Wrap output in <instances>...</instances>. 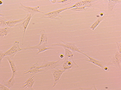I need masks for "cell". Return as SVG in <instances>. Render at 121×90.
<instances>
[{
    "label": "cell",
    "instance_id": "5b68a950",
    "mask_svg": "<svg viewBox=\"0 0 121 90\" xmlns=\"http://www.w3.org/2000/svg\"><path fill=\"white\" fill-rule=\"evenodd\" d=\"M63 61L61 62L60 60H56V61H47L44 60L43 64L40 65L42 69H44L46 71L48 70H51V69H55L60 66L62 64Z\"/></svg>",
    "mask_w": 121,
    "mask_h": 90
},
{
    "label": "cell",
    "instance_id": "9c48e42d",
    "mask_svg": "<svg viewBox=\"0 0 121 90\" xmlns=\"http://www.w3.org/2000/svg\"><path fill=\"white\" fill-rule=\"evenodd\" d=\"M45 71H47L44 69H42L40 66H39V63L36 62L35 64L32 65L28 70L24 71V74L26 75L28 73H30L32 75H35V74H37V73H40V72H45Z\"/></svg>",
    "mask_w": 121,
    "mask_h": 90
},
{
    "label": "cell",
    "instance_id": "603a6c76",
    "mask_svg": "<svg viewBox=\"0 0 121 90\" xmlns=\"http://www.w3.org/2000/svg\"><path fill=\"white\" fill-rule=\"evenodd\" d=\"M120 3H121V1H113V0L108 1V9L110 10H112L114 6Z\"/></svg>",
    "mask_w": 121,
    "mask_h": 90
},
{
    "label": "cell",
    "instance_id": "2e32d148",
    "mask_svg": "<svg viewBox=\"0 0 121 90\" xmlns=\"http://www.w3.org/2000/svg\"><path fill=\"white\" fill-rule=\"evenodd\" d=\"M40 43L39 45H41L43 43H48V36L47 34L44 30H41L40 32Z\"/></svg>",
    "mask_w": 121,
    "mask_h": 90
},
{
    "label": "cell",
    "instance_id": "7402d4cb",
    "mask_svg": "<svg viewBox=\"0 0 121 90\" xmlns=\"http://www.w3.org/2000/svg\"><path fill=\"white\" fill-rule=\"evenodd\" d=\"M93 4H90L85 5V6H83V7H79V8H75L71 9V11H73V12H83V11H86L87 9L88 8H90L91 6H92Z\"/></svg>",
    "mask_w": 121,
    "mask_h": 90
},
{
    "label": "cell",
    "instance_id": "e0dca14e",
    "mask_svg": "<svg viewBox=\"0 0 121 90\" xmlns=\"http://www.w3.org/2000/svg\"><path fill=\"white\" fill-rule=\"evenodd\" d=\"M13 30V28H10V27H3V28H1V29H0V36H1V37L6 36L9 33H10Z\"/></svg>",
    "mask_w": 121,
    "mask_h": 90
},
{
    "label": "cell",
    "instance_id": "ffe728a7",
    "mask_svg": "<svg viewBox=\"0 0 121 90\" xmlns=\"http://www.w3.org/2000/svg\"><path fill=\"white\" fill-rule=\"evenodd\" d=\"M97 17H98V19H97V20L90 26V29L92 30H94L97 28V26L99 25V24H100V22L102 21H103L104 20V18L103 17H100V16L99 15H98L97 16Z\"/></svg>",
    "mask_w": 121,
    "mask_h": 90
},
{
    "label": "cell",
    "instance_id": "6da1fadb",
    "mask_svg": "<svg viewBox=\"0 0 121 90\" xmlns=\"http://www.w3.org/2000/svg\"><path fill=\"white\" fill-rule=\"evenodd\" d=\"M22 49H23V51H25V50L36 49V50L39 51L38 52L36 53V55H39L40 53L46 51H47V50H49V49H52V50H54L55 48L52 47L51 46H50V45H48V43H43V44H42L41 45H39V44H38V45L35 46V47H30V46L28 45L27 47L24 48H22Z\"/></svg>",
    "mask_w": 121,
    "mask_h": 90
},
{
    "label": "cell",
    "instance_id": "ac0fdd59",
    "mask_svg": "<svg viewBox=\"0 0 121 90\" xmlns=\"http://www.w3.org/2000/svg\"><path fill=\"white\" fill-rule=\"evenodd\" d=\"M16 83V80H15V76L12 75V77H11L9 80L8 81H4L2 84H4L5 86H7L8 88L11 89L13 87V86L15 85Z\"/></svg>",
    "mask_w": 121,
    "mask_h": 90
},
{
    "label": "cell",
    "instance_id": "4fadbf2b",
    "mask_svg": "<svg viewBox=\"0 0 121 90\" xmlns=\"http://www.w3.org/2000/svg\"><path fill=\"white\" fill-rule=\"evenodd\" d=\"M6 59H8V60L9 63L10 64V67H11V69L12 71V75L13 76H16V73L17 72V67H16V65L15 64V61H14V57L13 56H5Z\"/></svg>",
    "mask_w": 121,
    "mask_h": 90
},
{
    "label": "cell",
    "instance_id": "ba28073f",
    "mask_svg": "<svg viewBox=\"0 0 121 90\" xmlns=\"http://www.w3.org/2000/svg\"><path fill=\"white\" fill-rule=\"evenodd\" d=\"M22 51H23V49L20 48L19 42H14L12 47L10 49H9L8 51L4 52L5 57L7 56H10L14 57V56L16 55V53H17L18 52Z\"/></svg>",
    "mask_w": 121,
    "mask_h": 90
},
{
    "label": "cell",
    "instance_id": "8fae6325",
    "mask_svg": "<svg viewBox=\"0 0 121 90\" xmlns=\"http://www.w3.org/2000/svg\"><path fill=\"white\" fill-rule=\"evenodd\" d=\"M52 73V75L54 77V85H53V87H55V86L57 84V83L59 82V79H60L61 75H63V73L65 72V71L63 69H57V67L55 69H51V70Z\"/></svg>",
    "mask_w": 121,
    "mask_h": 90
},
{
    "label": "cell",
    "instance_id": "484cf974",
    "mask_svg": "<svg viewBox=\"0 0 121 90\" xmlns=\"http://www.w3.org/2000/svg\"><path fill=\"white\" fill-rule=\"evenodd\" d=\"M0 90H10L9 88H8L7 86H5V85H4V84H1L0 85Z\"/></svg>",
    "mask_w": 121,
    "mask_h": 90
},
{
    "label": "cell",
    "instance_id": "d6986e66",
    "mask_svg": "<svg viewBox=\"0 0 121 90\" xmlns=\"http://www.w3.org/2000/svg\"><path fill=\"white\" fill-rule=\"evenodd\" d=\"M26 19V17L21 19V20H9L6 22V26L7 27H10V28H13L14 26H16L18 24L21 23Z\"/></svg>",
    "mask_w": 121,
    "mask_h": 90
},
{
    "label": "cell",
    "instance_id": "f1b7e54d",
    "mask_svg": "<svg viewBox=\"0 0 121 90\" xmlns=\"http://www.w3.org/2000/svg\"><path fill=\"white\" fill-rule=\"evenodd\" d=\"M63 57H65V56L63 55H60V59H62V58H63Z\"/></svg>",
    "mask_w": 121,
    "mask_h": 90
},
{
    "label": "cell",
    "instance_id": "8992f818",
    "mask_svg": "<svg viewBox=\"0 0 121 90\" xmlns=\"http://www.w3.org/2000/svg\"><path fill=\"white\" fill-rule=\"evenodd\" d=\"M33 15L32 14H28L26 16V19L24 20V21L18 24L16 26H17L18 28H21L23 30V40H22V45L24 44V36H25V33H26V30L27 29V27L28 26L29 23H30V20H31V18L32 17Z\"/></svg>",
    "mask_w": 121,
    "mask_h": 90
},
{
    "label": "cell",
    "instance_id": "30bf717a",
    "mask_svg": "<svg viewBox=\"0 0 121 90\" xmlns=\"http://www.w3.org/2000/svg\"><path fill=\"white\" fill-rule=\"evenodd\" d=\"M20 9H22L24 11H25L26 13H29V14H32V15H35V14H36V13H43V14H44V13H43V12H40L39 11V6H37V7H26V6H24L21 4L20 3V7H19Z\"/></svg>",
    "mask_w": 121,
    "mask_h": 90
},
{
    "label": "cell",
    "instance_id": "d4e9b609",
    "mask_svg": "<svg viewBox=\"0 0 121 90\" xmlns=\"http://www.w3.org/2000/svg\"><path fill=\"white\" fill-rule=\"evenodd\" d=\"M51 2L52 4L59 3V4H68L72 3L71 1H65V0H62V1H52V0H51Z\"/></svg>",
    "mask_w": 121,
    "mask_h": 90
},
{
    "label": "cell",
    "instance_id": "7c38bea8",
    "mask_svg": "<svg viewBox=\"0 0 121 90\" xmlns=\"http://www.w3.org/2000/svg\"><path fill=\"white\" fill-rule=\"evenodd\" d=\"M82 55H85L86 56H87V58H88V60L87 59H84L85 60H86L87 62H88V63H92V64H95L96 66H98V67H100L101 69H102L104 70V69L105 68V67L106 66H107V64L104 62V61H99V60H96V59H93V58H91L90 56H89L86 55V54H85L84 52L83 53Z\"/></svg>",
    "mask_w": 121,
    "mask_h": 90
},
{
    "label": "cell",
    "instance_id": "9a60e30c",
    "mask_svg": "<svg viewBox=\"0 0 121 90\" xmlns=\"http://www.w3.org/2000/svg\"><path fill=\"white\" fill-rule=\"evenodd\" d=\"M94 2H96V1H91V0H83V1H79L77 3H75V4L73 6H71L69 8V9L73 8H79V7H83L87 5L93 4Z\"/></svg>",
    "mask_w": 121,
    "mask_h": 90
},
{
    "label": "cell",
    "instance_id": "83f0119b",
    "mask_svg": "<svg viewBox=\"0 0 121 90\" xmlns=\"http://www.w3.org/2000/svg\"><path fill=\"white\" fill-rule=\"evenodd\" d=\"M0 56H1V59H0V60H1V61L2 59H3L5 57L4 51H1V52H0Z\"/></svg>",
    "mask_w": 121,
    "mask_h": 90
},
{
    "label": "cell",
    "instance_id": "277c9868",
    "mask_svg": "<svg viewBox=\"0 0 121 90\" xmlns=\"http://www.w3.org/2000/svg\"><path fill=\"white\" fill-rule=\"evenodd\" d=\"M52 46H58V47H62L63 48H66L67 49H69L72 52H77L79 53L83 54V52H82L79 48L75 46L73 43H65L63 41H61V43H56V44H53Z\"/></svg>",
    "mask_w": 121,
    "mask_h": 90
},
{
    "label": "cell",
    "instance_id": "44dd1931",
    "mask_svg": "<svg viewBox=\"0 0 121 90\" xmlns=\"http://www.w3.org/2000/svg\"><path fill=\"white\" fill-rule=\"evenodd\" d=\"M65 51V59H73V52L70 51L69 49L63 48Z\"/></svg>",
    "mask_w": 121,
    "mask_h": 90
},
{
    "label": "cell",
    "instance_id": "5bb4252c",
    "mask_svg": "<svg viewBox=\"0 0 121 90\" xmlns=\"http://www.w3.org/2000/svg\"><path fill=\"white\" fill-rule=\"evenodd\" d=\"M35 75H32V76L26 81L24 82V86H23V89H28V90H32L33 86L35 84Z\"/></svg>",
    "mask_w": 121,
    "mask_h": 90
},
{
    "label": "cell",
    "instance_id": "7a4b0ae2",
    "mask_svg": "<svg viewBox=\"0 0 121 90\" xmlns=\"http://www.w3.org/2000/svg\"><path fill=\"white\" fill-rule=\"evenodd\" d=\"M121 53L117 51L115 54L111 58L110 60L109 61L107 66H113L117 67L118 70H120L121 71Z\"/></svg>",
    "mask_w": 121,
    "mask_h": 90
},
{
    "label": "cell",
    "instance_id": "cb8c5ba5",
    "mask_svg": "<svg viewBox=\"0 0 121 90\" xmlns=\"http://www.w3.org/2000/svg\"><path fill=\"white\" fill-rule=\"evenodd\" d=\"M6 22H7L6 19L5 18V17L3 15L1 14V21H0V26H1V28L6 27Z\"/></svg>",
    "mask_w": 121,
    "mask_h": 90
},
{
    "label": "cell",
    "instance_id": "3957f363",
    "mask_svg": "<svg viewBox=\"0 0 121 90\" xmlns=\"http://www.w3.org/2000/svg\"><path fill=\"white\" fill-rule=\"evenodd\" d=\"M61 65H62V68L65 71H70L79 68L78 64L75 63L74 59H64Z\"/></svg>",
    "mask_w": 121,
    "mask_h": 90
},
{
    "label": "cell",
    "instance_id": "52a82bcc",
    "mask_svg": "<svg viewBox=\"0 0 121 90\" xmlns=\"http://www.w3.org/2000/svg\"><path fill=\"white\" fill-rule=\"evenodd\" d=\"M67 9H69V8H65L60 9L59 10H56V11H53L49 13H45L44 16L47 18H50L51 20H59L60 18H62V16H60V13H62L63 12H64Z\"/></svg>",
    "mask_w": 121,
    "mask_h": 90
},
{
    "label": "cell",
    "instance_id": "4316f807",
    "mask_svg": "<svg viewBox=\"0 0 121 90\" xmlns=\"http://www.w3.org/2000/svg\"><path fill=\"white\" fill-rule=\"evenodd\" d=\"M117 45V48H118V51L120 53H121V43H116Z\"/></svg>",
    "mask_w": 121,
    "mask_h": 90
}]
</instances>
